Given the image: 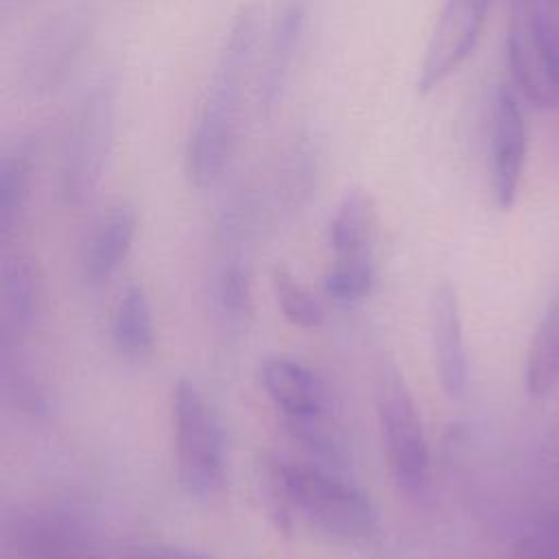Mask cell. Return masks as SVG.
<instances>
[{
  "label": "cell",
  "instance_id": "cell-18",
  "mask_svg": "<svg viewBox=\"0 0 559 559\" xmlns=\"http://www.w3.org/2000/svg\"><path fill=\"white\" fill-rule=\"evenodd\" d=\"M7 310L17 328H28L37 310V282L26 258H7L2 269Z\"/></svg>",
  "mask_w": 559,
  "mask_h": 559
},
{
  "label": "cell",
  "instance_id": "cell-13",
  "mask_svg": "<svg viewBox=\"0 0 559 559\" xmlns=\"http://www.w3.org/2000/svg\"><path fill=\"white\" fill-rule=\"evenodd\" d=\"M260 378L266 395L288 421L321 417L325 408V389L317 373L306 365L288 356H273L264 360Z\"/></svg>",
  "mask_w": 559,
  "mask_h": 559
},
{
  "label": "cell",
  "instance_id": "cell-10",
  "mask_svg": "<svg viewBox=\"0 0 559 559\" xmlns=\"http://www.w3.org/2000/svg\"><path fill=\"white\" fill-rule=\"evenodd\" d=\"M526 120L515 94L500 87L491 105L489 124V177L496 205L509 210L515 203L526 162Z\"/></svg>",
  "mask_w": 559,
  "mask_h": 559
},
{
  "label": "cell",
  "instance_id": "cell-8",
  "mask_svg": "<svg viewBox=\"0 0 559 559\" xmlns=\"http://www.w3.org/2000/svg\"><path fill=\"white\" fill-rule=\"evenodd\" d=\"M92 37L85 9H66L48 17L28 37L20 57V83L28 94L55 92L74 70Z\"/></svg>",
  "mask_w": 559,
  "mask_h": 559
},
{
  "label": "cell",
  "instance_id": "cell-9",
  "mask_svg": "<svg viewBox=\"0 0 559 559\" xmlns=\"http://www.w3.org/2000/svg\"><path fill=\"white\" fill-rule=\"evenodd\" d=\"M491 0H445L419 66L417 90L432 92L472 55L485 26Z\"/></svg>",
  "mask_w": 559,
  "mask_h": 559
},
{
  "label": "cell",
  "instance_id": "cell-19",
  "mask_svg": "<svg viewBox=\"0 0 559 559\" xmlns=\"http://www.w3.org/2000/svg\"><path fill=\"white\" fill-rule=\"evenodd\" d=\"M273 293L284 317L299 328H317L323 323V308L308 288L284 266L273 271Z\"/></svg>",
  "mask_w": 559,
  "mask_h": 559
},
{
  "label": "cell",
  "instance_id": "cell-7",
  "mask_svg": "<svg viewBox=\"0 0 559 559\" xmlns=\"http://www.w3.org/2000/svg\"><path fill=\"white\" fill-rule=\"evenodd\" d=\"M376 214L362 190H349L330 221L332 269L325 277L328 293L343 304L367 297L376 277Z\"/></svg>",
  "mask_w": 559,
  "mask_h": 559
},
{
  "label": "cell",
  "instance_id": "cell-16",
  "mask_svg": "<svg viewBox=\"0 0 559 559\" xmlns=\"http://www.w3.org/2000/svg\"><path fill=\"white\" fill-rule=\"evenodd\" d=\"M111 338L116 349L127 358H144L155 343L153 310L142 286H127L118 297L111 317Z\"/></svg>",
  "mask_w": 559,
  "mask_h": 559
},
{
  "label": "cell",
  "instance_id": "cell-11",
  "mask_svg": "<svg viewBox=\"0 0 559 559\" xmlns=\"http://www.w3.org/2000/svg\"><path fill=\"white\" fill-rule=\"evenodd\" d=\"M308 20L306 0H284L269 28V41L262 66L258 70L255 98L262 116H271L284 98L293 76V66L304 39Z\"/></svg>",
  "mask_w": 559,
  "mask_h": 559
},
{
  "label": "cell",
  "instance_id": "cell-3",
  "mask_svg": "<svg viewBox=\"0 0 559 559\" xmlns=\"http://www.w3.org/2000/svg\"><path fill=\"white\" fill-rule=\"evenodd\" d=\"M118 92L109 76L90 83L70 109L61 151L59 188L70 205L85 203L98 188L114 144Z\"/></svg>",
  "mask_w": 559,
  "mask_h": 559
},
{
  "label": "cell",
  "instance_id": "cell-4",
  "mask_svg": "<svg viewBox=\"0 0 559 559\" xmlns=\"http://www.w3.org/2000/svg\"><path fill=\"white\" fill-rule=\"evenodd\" d=\"M509 66L537 107L559 105V0H511Z\"/></svg>",
  "mask_w": 559,
  "mask_h": 559
},
{
  "label": "cell",
  "instance_id": "cell-1",
  "mask_svg": "<svg viewBox=\"0 0 559 559\" xmlns=\"http://www.w3.org/2000/svg\"><path fill=\"white\" fill-rule=\"evenodd\" d=\"M258 33V11L242 7L223 39L188 138L186 173L197 188L216 183L236 153L242 100L255 63Z\"/></svg>",
  "mask_w": 559,
  "mask_h": 559
},
{
  "label": "cell",
  "instance_id": "cell-22",
  "mask_svg": "<svg viewBox=\"0 0 559 559\" xmlns=\"http://www.w3.org/2000/svg\"><path fill=\"white\" fill-rule=\"evenodd\" d=\"M24 2H28V0H2V11H4V13H9L11 9H15V7L24 4Z\"/></svg>",
  "mask_w": 559,
  "mask_h": 559
},
{
  "label": "cell",
  "instance_id": "cell-14",
  "mask_svg": "<svg viewBox=\"0 0 559 559\" xmlns=\"http://www.w3.org/2000/svg\"><path fill=\"white\" fill-rule=\"evenodd\" d=\"M135 229L138 214L129 203H116L98 216L87 236L83 253V271L87 282L103 284L118 271L131 251Z\"/></svg>",
  "mask_w": 559,
  "mask_h": 559
},
{
  "label": "cell",
  "instance_id": "cell-15",
  "mask_svg": "<svg viewBox=\"0 0 559 559\" xmlns=\"http://www.w3.org/2000/svg\"><path fill=\"white\" fill-rule=\"evenodd\" d=\"M37 142L33 138H20L0 159V234L9 238L11 231L20 225L31 190H33V173H35Z\"/></svg>",
  "mask_w": 559,
  "mask_h": 559
},
{
  "label": "cell",
  "instance_id": "cell-12",
  "mask_svg": "<svg viewBox=\"0 0 559 559\" xmlns=\"http://www.w3.org/2000/svg\"><path fill=\"white\" fill-rule=\"evenodd\" d=\"M430 336L441 389L450 397H461L467 391L469 367L463 338L459 295L452 284H439L432 293Z\"/></svg>",
  "mask_w": 559,
  "mask_h": 559
},
{
  "label": "cell",
  "instance_id": "cell-5",
  "mask_svg": "<svg viewBox=\"0 0 559 559\" xmlns=\"http://www.w3.org/2000/svg\"><path fill=\"white\" fill-rule=\"evenodd\" d=\"M173 430L181 487L194 498L212 496L225 476L223 430L212 404L188 378L173 391Z\"/></svg>",
  "mask_w": 559,
  "mask_h": 559
},
{
  "label": "cell",
  "instance_id": "cell-17",
  "mask_svg": "<svg viewBox=\"0 0 559 559\" xmlns=\"http://www.w3.org/2000/svg\"><path fill=\"white\" fill-rule=\"evenodd\" d=\"M559 386V290L548 304L526 354V391L544 397Z\"/></svg>",
  "mask_w": 559,
  "mask_h": 559
},
{
  "label": "cell",
  "instance_id": "cell-20",
  "mask_svg": "<svg viewBox=\"0 0 559 559\" xmlns=\"http://www.w3.org/2000/svg\"><path fill=\"white\" fill-rule=\"evenodd\" d=\"M218 297L227 317L234 321L247 319L249 310V280L242 262L229 260L218 275Z\"/></svg>",
  "mask_w": 559,
  "mask_h": 559
},
{
  "label": "cell",
  "instance_id": "cell-2",
  "mask_svg": "<svg viewBox=\"0 0 559 559\" xmlns=\"http://www.w3.org/2000/svg\"><path fill=\"white\" fill-rule=\"evenodd\" d=\"M273 478L284 502L325 535L356 542L373 533L371 500L332 469L304 461H277Z\"/></svg>",
  "mask_w": 559,
  "mask_h": 559
},
{
  "label": "cell",
  "instance_id": "cell-6",
  "mask_svg": "<svg viewBox=\"0 0 559 559\" xmlns=\"http://www.w3.org/2000/svg\"><path fill=\"white\" fill-rule=\"evenodd\" d=\"M378 417L389 472L408 496H417L430 480V450L417 404L395 367H386L378 391Z\"/></svg>",
  "mask_w": 559,
  "mask_h": 559
},
{
  "label": "cell",
  "instance_id": "cell-21",
  "mask_svg": "<svg viewBox=\"0 0 559 559\" xmlns=\"http://www.w3.org/2000/svg\"><path fill=\"white\" fill-rule=\"evenodd\" d=\"M140 559H214L203 552H194L188 548H177V546H153L140 552Z\"/></svg>",
  "mask_w": 559,
  "mask_h": 559
}]
</instances>
